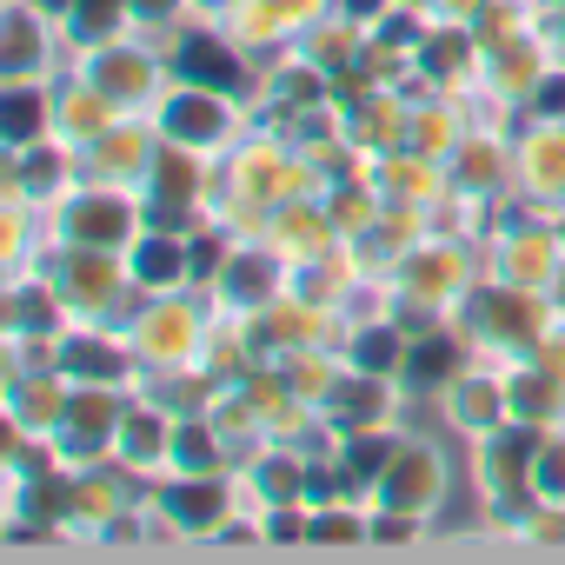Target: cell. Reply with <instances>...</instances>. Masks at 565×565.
<instances>
[{"mask_svg":"<svg viewBox=\"0 0 565 565\" xmlns=\"http://www.w3.org/2000/svg\"><path fill=\"white\" fill-rule=\"evenodd\" d=\"M134 21H140V34H153V41H167L173 28H186V21H200V0H134Z\"/></svg>","mask_w":565,"mask_h":565,"instance_id":"30","label":"cell"},{"mask_svg":"<svg viewBox=\"0 0 565 565\" xmlns=\"http://www.w3.org/2000/svg\"><path fill=\"white\" fill-rule=\"evenodd\" d=\"M134 393H140V386H81V380H74V393H67V419H61V433H54L67 472H81V466H107V459H114V433H120Z\"/></svg>","mask_w":565,"mask_h":565,"instance_id":"11","label":"cell"},{"mask_svg":"<svg viewBox=\"0 0 565 565\" xmlns=\"http://www.w3.org/2000/svg\"><path fill=\"white\" fill-rule=\"evenodd\" d=\"M406 347H413V327H406L393 307H386V313H360V320L340 333L347 366L380 373V380H399V373H406Z\"/></svg>","mask_w":565,"mask_h":565,"instance_id":"23","label":"cell"},{"mask_svg":"<svg viewBox=\"0 0 565 565\" xmlns=\"http://www.w3.org/2000/svg\"><path fill=\"white\" fill-rule=\"evenodd\" d=\"M300 54L333 81V74H347V67H360V54H366V28H353L347 14H327L313 34H300Z\"/></svg>","mask_w":565,"mask_h":565,"instance_id":"28","label":"cell"},{"mask_svg":"<svg viewBox=\"0 0 565 565\" xmlns=\"http://www.w3.org/2000/svg\"><path fill=\"white\" fill-rule=\"evenodd\" d=\"M61 373L81 386H140L147 366L127 340V327H74L61 347Z\"/></svg>","mask_w":565,"mask_h":565,"instance_id":"18","label":"cell"},{"mask_svg":"<svg viewBox=\"0 0 565 565\" xmlns=\"http://www.w3.org/2000/svg\"><path fill=\"white\" fill-rule=\"evenodd\" d=\"M206 294H213L220 320H239V313H253V307H266L279 294H294V266L279 259L259 233H239V246L226 253V266H220V279Z\"/></svg>","mask_w":565,"mask_h":565,"instance_id":"12","label":"cell"},{"mask_svg":"<svg viewBox=\"0 0 565 565\" xmlns=\"http://www.w3.org/2000/svg\"><path fill=\"white\" fill-rule=\"evenodd\" d=\"M552 300H558V320H565V273H558V287H552Z\"/></svg>","mask_w":565,"mask_h":565,"instance_id":"35","label":"cell"},{"mask_svg":"<svg viewBox=\"0 0 565 565\" xmlns=\"http://www.w3.org/2000/svg\"><path fill=\"white\" fill-rule=\"evenodd\" d=\"M459 327L472 333L479 360L512 366V360H532L539 340L558 327V300L532 294V287H505V279H479L466 294V307H459Z\"/></svg>","mask_w":565,"mask_h":565,"instance_id":"3","label":"cell"},{"mask_svg":"<svg viewBox=\"0 0 565 565\" xmlns=\"http://www.w3.org/2000/svg\"><path fill=\"white\" fill-rule=\"evenodd\" d=\"M446 173H452L459 193L512 200V127H499V120H472V134L459 140V153L446 160Z\"/></svg>","mask_w":565,"mask_h":565,"instance_id":"21","label":"cell"},{"mask_svg":"<svg viewBox=\"0 0 565 565\" xmlns=\"http://www.w3.org/2000/svg\"><path fill=\"white\" fill-rule=\"evenodd\" d=\"M153 153H160V127H153V114H120V120L81 153V173H87V180H114V186H147Z\"/></svg>","mask_w":565,"mask_h":565,"instance_id":"17","label":"cell"},{"mask_svg":"<svg viewBox=\"0 0 565 565\" xmlns=\"http://www.w3.org/2000/svg\"><path fill=\"white\" fill-rule=\"evenodd\" d=\"M81 153L67 140H41V147H14L8 153V206L28 213H54L74 186H81Z\"/></svg>","mask_w":565,"mask_h":565,"instance_id":"14","label":"cell"},{"mask_svg":"<svg viewBox=\"0 0 565 565\" xmlns=\"http://www.w3.org/2000/svg\"><path fill=\"white\" fill-rule=\"evenodd\" d=\"M532 114H552V120H565V67L552 61V74L539 81V94H532Z\"/></svg>","mask_w":565,"mask_h":565,"instance_id":"31","label":"cell"},{"mask_svg":"<svg viewBox=\"0 0 565 565\" xmlns=\"http://www.w3.org/2000/svg\"><path fill=\"white\" fill-rule=\"evenodd\" d=\"M28 8H41L47 21H61V28H67V14H74V0H28Z\"/></svg>","mask_w":565,"mask_h":565,"instance_id":"34","label":"cell"},{"mask_svg":"<svg viewBox=\"0 0 565 565\" xmlns=\"http://www.w3.org/2000/svg\"><path fill=\"white\" fill-rule=\"evenodd\" d=\"M466 366H479V347H472V333L459 327V313H446V320H426V327L413 333L399 386H406L413 399H439Z\"/></svg>","mask_w":565,"mask_h":565,"instance_id":"13","label":"cell"},{"mask_svg":"<svg viewBox=\"0 0 565 565\" xmlns=\"http://www.w3.org/2000/svg\"><path fill=\"white\" fill-rule=\"evenodd\" d=\"M114 120H120V107H114V100H107L81 67L54 74V140H67L74 153H87Z\"/></svg>","mask_w":565,"mask_h":565,"instance_id":"22","label":"cell"},{"mask_svg":"<svg viewBox=\"0 0 565 565\" xmlns=\"http://www.w3.org/2000/svg\"><path fill=\"white\" fill-rule=\"evenodd\" d=\"M47 279L61 287V307L74 327H120L127 307L140 300L134 294V273H127V253H107V246H54L47 259Z\"/></svg>","mask_w":565,"mask_h":565,"instance_id":"4","label":"cell"},{"mask_svg":"<svg viewBox=\"0 0 565 565\" xmlns=\"http://www.w3.org/2000/svg\"><path fill=\"white\" fill-rule=\"evenodd\" d=\"M532 499L565 505V426L539 433V452H532Z\"/></svg>","mask_w":565,"mask_h":565,"instance_id":"29","label":"cell"},{"mask_svg":"<svg viewBox=\"0 0 565 565\" xmlns=\"http://www.w3.org/2000/svg\"><path fill=\"white\" fill-rule=\"evenodd\" d=\"M439 419H446V433L452 439H486V433H499V426H512V393H505V366H492V360H479V366H466L446 393H439Z\"/></svg>","mask_w":565,"mask_h":565,"instance_id":"15","label":"cell"},{"mask_svg":"<svg viewBox=\"0 0 565 565\" xmlns=\"http://www.w3.org/2000/svg\"><path fill=\"white\" fill-rule=\"evenodd\" d=\"M67 393H74V380H67L61 366L8 373V439H14V433H61Z\"/></svg>","mask_w":565,"mask_h":565,"instance_id":"24","label":"cell"},{"mask_svg":"<svg viewBox=\"0 0 565 565\" xmlns=\"http://www.w3.org/2000/svg\"><path fill=\"white\" fill-rule=\"evenodd\" d=\"M505 393H512V419L532 426V433H552L565 426V380L539 360H512L505 366Z\"/></svg>","mask_w":565,"mask_h":565,"instance_id":"25","label":"cell"},{"mask_svg":"<svg viewBox=\"0 0 565 565\" xmlns=\"http://www.w3.org/2000/svg\"><path fill=\"white\" fill-rule=\"evenodd\" d=\"M259 239L287 259L294 273H307V266H327L340 246H347V233L333 226V213H327V200H287V206H273L266 220H259Z\"/></svg>","mask_w":565,"mask_h":565,"instance_id":"16","label":"cell"},{"mask_svg":"<svg viewBox=\"0 0 565 565\" xmlns=\"http://www.w3.org/2000/svg\"><path fill=\"white\" fill-rule=\"evenodd\" d=\"M47 220V253L54 246H107L127 253L147 233V193L140 186H114V180H81Z\"/></svg>","mask_w":565,"mask_h":565,"instance_id":"5","label":"cell"},{"mask_svg":"<svg viewBox=\"0 0 565 565\" xmlns=\"http://www.w3.org/2000/svg\"><path fill=\"white\" fill-rule=\"evenodd\" d=\"M127 273H134V294H180V287H200V273H193V233L147 220V233L127 246Z\"/></svg>","mask_w":565,"mask_h":565,"instance_id":"20","label":"cell"},{"mask_svg":"<svg viewBox=\"0 0 565 565\" xmlns=\"http://www.w3.org/2000/svg\"><path fill=\"white\" fill-rule=\"evenodd\" d=\"M67 47H74V61L81 54H94V47H107V41H127V34H140V21H134V0H74V14H67Z\"/></svg>","mask_w":565,"mask_h":565,"instance_id":"27","label":"cell"},{"mask_svg":"<svg viewBox=\"0 0 565 565\" xmlns=\"http://www.w3.org/2000/svg\"><path fill=\"white\" fill-rule=\"evenodd\" d=\"M512 206L565 213V120L532 107L512 127Z\"/></svg>","mask_w":565,"mask_h":565,"instance_id":"10","label":"cell"},{"mask_svg":"<svg viewBox=\"0 0 565 565\" xmlns=\"http://www.w3.org/2000/svg\"><path fill=\"white\" fill-rule=\"evenodd\" d=\"M147 512L167 525V539H220V525L246 512L239 472H167L147 486Z\"/></svg>","mask_w":565,"mask_h":565,"instance_id":"8","label":"cell"},{"mask_svg":"<svg viewBox=\"0 0 565 565\" xmlns=\"http://www.w3.org/2000/svg\"><path fill=\"white\" fill-rule=\"evenodd\" d=\"M486 279V253L472 246V239H459V233H446V226H433L426 239H413L393 266H386V279L373 294H386L393 300V313L419 333L426 320H446V313H459L466 307V294Z\"/></svg>","mask_w":565,"mask_h":565,"instance_id":"1","label":"cell"},{"mask_svg":"<svg viewBox=\"0 0 565 565\" xmlns=\"http://www.w3.org/2000/svg\"><path fill=\"white\" fill-rule=\"evenodd\" d=\"M446 499H452V452L426 433H406V446L393 452V466L366 492V512H406V519L433 525L446 512Z\"/></svg>","mask_w":565,"mask_h":565,"instance_id":"7","label":"cell"},{"mask_svg":"<svg viewBox=\"0 0 565 565\" xmlns=\"http://www.w3.org/2000/svg\"><path fill=\"white\" fill-rule=\"evenodd\" d=\"M426 8H433V21H459V28H472V21L492 8V0H426Z\"/></svg>","mask_w":565,"mask_h":565,"instance_id":"33","label":"cell"},{"mask_svg":"<svg viewBox=\"0 0 565 565\" xmlns=\"http://www.w3.org/2000/svg\"><path fill=\"white\" fill-rule=\"evenodd\" d=\"M153 127H160V140H173V147H193V153H206V160H226V153L253 134V107H246L239 94L173 81V87L153 100Z\"/></svg>","mask_w":565,"mask_h":565,"instance_id":"6","label":"cell"},{"mask_svg":"<svg viewBox=\"0 0 565 565\" xmlns=\"http://www.w3.org/2000/svg\"><path fill=\"white\" fill-rule=\"evenodd\" d=\"M167 472H239V452H233V439L213 426V413H180V419H173ZM167 472H160V479H167Z\"/></svg>","mask_w":565,"mask_h":565,"instance_id":"26","label":"cell"},{"mask_svg":"<svg viewBox=\"0 0 565 565\" xmlns=\"http://www.w3.org/2000/svg\"><path fill=\"white\" fill-rule=\"evenodd\" d=\"M173 406L160 399V393H134L127 399V419H120V433H114V459L134 472V479H160L167 472V452H173Z\"/></svg>","mask_w":565,"mask_h":565,"instance_id":"19","label":"cell"},{"mask_svg":"<svg viewBox=\"0 0 565 565\" xmlns=\"http://www.w3.org/2000/svg\"><path fill=\"white\" fill-rule=\"evenodd\" d=\"M120 114H153V100L173 87V67H167V47L153 34H127V41H107L94 54L74 61Z\"/></svg>","mask_w":565,"mask_h":565,"instance_id":"9","label":"cell"},{"mask_svg":"<svg viewBox=\"0 0 565 565\" xmlns=\"http://www.w3.org/2000/svg\"><path fill=\"white\" fill-rule=\"evenodd\" d=\"M120 327H127L140 366H147V380H167V373L206 366V347L220 333V313H213V294L206 287H180V294H140Z\"/></svg>","mask_w":565,"mask_h":565,"instance_id":"2","label":"cell"},{"mask_svg":"<svg viewBox=\"0 0 565 565\" xmlns=\"http://www.w3.org/2000/svg\"><path fill=\"white\" fill-rule=\"evenodd\" d=\"M393 8H399V0H340V14H347L353 28H366V34H373V28H380Z\"/></svg>","mask_w":565,"mask_h":565,"instance_id":"32","label":"cell"}]
</instances>
